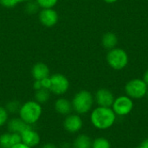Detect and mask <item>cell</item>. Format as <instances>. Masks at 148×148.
<instances>
[{"label": "cell", "mask_w": 148, "mask_h": 148, "mask_svg": "<svg viewBox=\"0 0 148 148\" xmlns=\"http://www.w3.org/2000/svg\"><path fill=\"white\" fill-rule=\"evenodd\" d=\"M42 106L35 100L27 101L23 103L18 111V117L26 124L33 126L36 124L42 115Z\"/></svg>", "instance_id": "obj_1"}, {"label": "cell", "mask_w": 148, "mask_h": 148, "mask_svg": "<svg viewBox=\"0 0 148 148\" xmlns=\"http://www.w3.org/2000/svg\"><path fill=\"white\" fill-rule=\"evenodd\" d=\"M115 113L110 108L98 107L90 114V121L93 126L98 129L105 130L111 127L115 121Z\"/></svg>", "instance_id": "obj_2"}, {"label": "cell", "mask_w": 148, "mask_h": 148, "mask_svg": "<svg viewBox=\"0 0 148 148\" xmlns=\"http://www.w3.org/2000/svg\"><path fill=\"white\" fill-rule=\"evenodd\" d=\"M71 103L75 114L82 115L91 110L94 104V97L89 91L81 90L75 95Z\"/></svg>", "instance_id": "obj_3"}, {"label": "cell", "mask_w": 148, "mask_h": 148, "mask_svg": "<svg viewBox=\"0 0 148 148\" xmlns=\"http://www.w3.org/2000/svg\"><path fill=\"white\" fill-rule=\"evenodd\" d=\"M108 63L114 69L120 70L124 69L128 63V56L127 52L121 49L114 48L107 54Z\"/></svg>", "instance_id": "obj_4"}, {"label": "cell", "mask_w": 148, "mask_h": 148, "mask_svg": "<svg viewBox=\"0 0 148 148\" xmlns=\"http://www.w3.org/2000/svg\"><path fill=\"white\" fill-rule=\"evenodd\" d=\"M50 87L49 91L51 94L61 96L65 95L69 88V81L62 74H54L49 76Z\"/></svg>", "instance_id": "obj_5"}, {"label": "cell", "mask_w": 148, "mask_h": 148, "mask_svg": "<svg viewBox=\"0 0 148 148\" xmlns=\"http://www.w3.org/2000/svg\"><path fill=\"white\" fill-rule=\"evenodd\" d=\"M148 86L143 80L134 79L126 84L125 91L128 97L134 99H140L147 95Z\"/></svg>", "instance_id": "obj_6"}, {"label": "cell", "mask_w": 148, "mask_h": 148, "mask_svg": "<svg viewBox=\"0 0 148 148\" xmlns=\"http://www.w3.org/2000/svg\"><path fill=\"white\" fill-rule=\"evenodd\" d=\"M113 110L115 114L119 116H124L128 114L134 107V103L128 96H120L114 100L113 105Z\"/></svg>", "instance_id": "obj_7"}, {"label": "cell", "mask_w": 148, "mask_h": 148, "mask_svg": "<svg viewBox=\"0 0 148 148\" xmlns=\"http://www.w3.org/2000/svg\"><path fill=\"white\" fill-rule=\"evenodd\" d=\"M62 126L66 132L69 134H76L82 128L83 121L79 114H69V115L65 116Z\"/></svg>", "instance_id": "obj_8"}, {"label": "cell", "mask_w": 148, "mask_h": 148, "mask_svg": "<svg viewBox=\"0 0 148 148\" xmlns=\"http://www.w3.org/2000/svg\"><path fill=\"white\" fill-rule=\"evenodd\" d=\"M21 140L29 147H36L41 143V135L31 126L21 134Z\"/></svg>", "instance_id": "obj_9"}, {"label": "cell", "mask_w": 148, "mask_h": 148, "mask_svg": "<svg viewBox=\"0 0 148 148\" xmlns=\"http://www.w3.org/2000/svg\"><path fill=\"white\" fill-rule=\"evenodd\" d=\"M39 21L41 23L46 27H53L58 22V14L57 11L53 8L50 9H42L38 15Z\"/></svg>", "instance_id": "obj_10"}, {"label": "cell", "mask_w": 148, "mask_h": 148, "mask_svg": "<svg viewBox=\"0 0 148 148\" xmlns=\"http://www.w3.org/2000/svg\"><path fill=\"white\" fill-rule=\"evenodd\" d=\"M95 99L99 107L105 108H110L114 101V96L113 93L106 88L99 89L95 94Z\"/></svg>", "instance_id": "obj_11"}, {"label": "cell", "mask_w": 148, "mask_h": 148, "mask_svg": "<svg viewBox=\"0 0 148 148\" xmlns=\"http://www.w3.org/2000/svg\"><path fill=\"white\" fill-rule=\"evenodd\" d=\"M20 142H22L20 134L7 131L0 134V148H11Z\"/></svg>", "instance_id": "obj_12"}, {"label": "cell", "mask_w": 148, "mask_h": 148, "mask_svg": "<svg viewBox=\"0 0 148 148\" xmlns=\"http://www.w3.org/2000/svg\"><path fill=\"white\" fill-rule=\"evenodd\" d=\"M54 108L58 114L62 116H67L73 111L71 101L64 97H59L56 100L54 103Z\"/></svg>", "instance_id": "obj_13"}, {"label": "cell", "mask_w": 148, "mask_h": 148, "mask_svg": "<svg viewBox=\"0 0 148 148\" xmlns=\"http://www.w3.org/2000/svg\"><path fill=\"white\" fill-rule=\"evenodd\" d=\"M6 126H7V131L8 132H10V133H16V134H20L25 129L31 127V126L26 124L19 117H14V118L9 119Z\"/></svg>", "instance_id": "obj_14"}, {"label": "cell", "mask_w": 148, "mask_h": 148, "mask_svg": "<svg viewBox=\"0 0 148 148\" xmlns=\"http://www.w3.org/2000/svg\"><path fill=\"white\" fill-rule=\"evenodd\" d=\"M49 69L48 65H46L43 62H37L33 65L31 69V75L34 80H42L44 78H47L49 75Z\"/></svg>", "instance_id": "obj_15"}, {"label": "cell", "mask_w": 148, "mask_h": 148, "mask_svg": "<svg viewBox=\"0 0 148 148\" xmlns=\"http://www.w3.org/2000/svg\"><path fill=\"white\" fill-rule=\"evenodd\" d=\"M91 138L84 134H79L74 140L72 143V148H92Z\"/></svg>", "instance_id": "obj_16"}, {"label": "cell", "mask_w": 148, "mask_h": 148, "mask_svg": "<svg viewBox=\"0 0 148 148\" xmlns=\"http://www.w3.org/2000/svg\"><path fill=\"white\" fill-rule=\"evenodd\" d=\"M101 42H102V45H103L104 48L110 50V49L115 48V46L117 45L118 38H117V36H116V35L114 33L107 32V33H105L103 35Z\"/></svg>", "instance_id": "obj_17"}, {"label": "cell", "mask_w": 148, "mask_h": 148, "mask_svg": "<svg viewBox=\"0 0 148 148\" xmlns=\"http://www.w3.org/2000/svg\"><path fill=\"white\" fill-rule=\"evenodd\" d=\"M50 91L47 88H41L39 90L35 91V101L40 104L46 103L50 99Z\"/></svg>", "instance_id": "obj_18"}, {"label": "cell", "mask_w": 148, "mask_h": 148, "mask_svg": "<svg viewBox=\"0 0 148 148\" xmlns=\"http://www.w3.org/2000/svg\"><path fill=\"white\" fill-rule=\"evenodd\" d=\"M21 103L16 101V100H12V101H10L6 103V105L4 106V108H6L7 112L10 114H18V111L20 109V107H21Z\"/></svg>", "instance_id": "obj_19"}, {"label": "cell", "mask_w": 148, "mask_h": 148, "mask_svg": "<svg viewBox=\"0 0 148 148\" xmlns=\"http://www.w3.org/2000/svg\"><path fill=\"white\" fill-rule=\"evenodd\" d=\"M92 148H111V146L107 139L97 138L92 142Z\"/></svg>", "instance_id": "obj_20"}, {"label": "cell", "mask_w": 148, "mask_h": 148, "mask_svg": "<svg viewBox=\"0 0 148 148\" xmlns=\"http://www.w3.org/2000/svg\"><path fill=\"white\" fill-rule=\"evenodd\" d=\"M36 2L42 9H50L56 5L58 0H36Z\"/></svg>", "instance_id": "obj_21"}, {"label": "cell", "mask_w": 148, "mask_h": 148, "mask_svg": "<svg viewBox=\"0 0 148 148\" xmlns=\"http://www.w3.org/2000/svg\"><path fill=\"white\" fill-rule=\"evenodd\" d=\"M9 121V113L6 108L3 106H0V127H3L7 124Z\"/></svg>", "instance_id": "obj_22"}, {"label": "cell", "mask_w": 148, "mask_h": 148, "mask_svg": "<svg viewBox=\"0 0 148 148\" xmlns=\"http://www.w3.org/2000/svg\"><path fill=\"white\" fill-rule=\"evenodd\" d=\"M29 1H32V0H0V4L6 8H12L20 3L29 2Z\"/></svg>", "instance_id": "obj_23"}, {"label": "cell", "mask_w": 148, "mask_h": 148, "mask_svg": "<svg viewBox=\"0 0 148 148\" xmlns=\"http://www.w3.org/2000/svg\"><path fill=\"white\" fill-rule=\"evenodd\" d=\"M27 5L25 7V10L29 13V14H34L37 11V9H38V4L32 1H29V2H27Z\"/></svg>", "instance_id": "obj_24"}, {"label": "cell", "mask_w": 148, "mask_h": 148, "mask_svg": "<svg viewBox=\"0 0 148 148\" xmlns=\"http://www.w3.org/2000/svg\"><path fill=\"white\" fill-rule=\"evenodd\" d=\"M41 82H42V86L43 88H47L49 90V87H50V79H49V76L47 77V78H44L42 80H40Z\"/></svg>", "instance_id": "obj_25"}, {"label": "cell", "mask_w": 148, "mask_h": 148, "mask_svg": "<svg viewBox=\"0 0 148 148\" xmlns=\"http://www.w3.org/2000/svg\"><path fill=\"white\" fill-rule=\"evenodd\" d=\"M33 88H34V90H35V91L39 90V89H41V88H42V82H41V81L35 80V82H34V83H33Z\"/></svg>", "instance_id": "obj_26"}, {"label": "cell", "mask_w": 148, "mask_h": 148, "mask_svg": "<svg viewBox=\"0 0 148 148\" xmlns=\"http://www.w3.org/2000/svg\"><path fill=\"white\" fill-rule=\"evenodd\" d=\"M40 148H60V147H59L58 146H56V144H54V143L48 142V143H45V144L42 145Z\"/></svg>", "instance_id": "obj_27"}, {"label": "cell", "mask_w": 148, "mask_h": 148, "mask_svg": "<svg viewBox=\"0 0 148 148\" xmlns=\"http://www.w3.org/2000/svg\"><path fill=\"white\" fill-rule=\"evenodd\" d=\"M11 148H31V147H28L27 145L23 144V142H20V143H18V144H16V145L13 146Z\"/></svg>", "instance_id": "obj_28"}, {"label": "cell", "mask_w": 148, "mask_h": 148, "mask_svg": "<svg viewBox=\"0 0 148 148\" xmlns=\"http://www.w3.org/2000/svg\"><path fill=\"white\" fill-rule=\"evenodd\" d=\"M60 148H72V144H69V142H64L62 143L60 147Z\"/></svg>", "instance_id": "obj_29"}, {"label": "cell", "mask_w": 148, "mask_h": 148, "mask_svg": "<svg viewBox=\"0 0 148 148\" xmlns=\"http://www.w3.org/2000/svg\"><path fill=\"white\" fill-rule=\"evenodd\" d=\"M138 148H148V140H144V141L140 145V147Z\"/></svg>", "instance_id": "obj_30"}, {"label": "cell", "mask_w": 148, "mask_h": 148, "mask_svg": "<svg viewBox=\"0 0 148 148\" xmlns=\"http://www.w3.org/2000/svg\"><path fill=\"white\" fill-rule=\"evenodd\" d=\"M143 81L146 82V84L148 86V69L146 71V73L144 74V78H143Z\"/></svg>", "instance_id": "obj_31"}, {"label": "cell", "mask_w": 148, "mask_h": 148, "mask_svg": "<svg viewBox=\"0 0 148 148\" xmlns=\"http://www.w3.org/2000/svg\"><path fill=\"white\" fill-rule=\"evenodd\" d=\"M104 1L108 3H115L117 0H104Z\"/></svg>", "instance_id": "obj_32"}, {"label": "cell", "mask_w": 148, "mask_h": 148, "mask_svg": "<svg viewBox=\"0 0 148 148\" xmlns=\"http://www.w3.org/2000/svg\"><path fill=\"white\" fill-rule=\"evenodd\" d=\"M147 96H148V90H147Z\"/></svg>", "instance_id": "obj_33"}, {"label": "cell", "mask_w": 148, "mask_h": 148, "mask_svg": "<svg viewBox=\"0 0 148 148\" xmlns=\"http://www.w3.org/2000/svg\"><path fill=\"white\" fill-rule=\"evenodd\" d=\"M137 148H138V147H137Z\"/></svg>", "instance_id": "obj_34"}]
</instances>
